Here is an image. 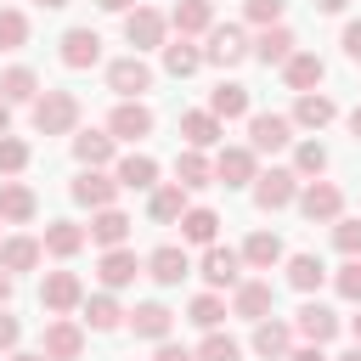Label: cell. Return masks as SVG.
Listing matches in <instances>:
<instances>
[{
	"instance_id": "680465c9",
	"label": "cell",
	"mask_w": 361,
	"mask_h": 361,
	"mask_svg": "<svg viewBox=\"0 0 361 361\" xmlns=\"http://www.w3.org/2000/svg\"><path fill=\"white\" fill-rule=\"evenodd\" d=\"M350 0H316V11H344Z\"/></svg>"
},
{
	"instance_id": "ffe728a7",
	"label": "cell",
	"mask_w": 361,
	"mask_h": 361,
	"mask_svg": "<svg viewBox=\"0 0 361 361\" xmlns=\"http://www.w3.org/2000/svg\"><path fill=\"white\" fill-rule=\"evenodd\" d=\"M271 305H276L271 282H237L231 288V316H243V322H265Z\"/></svg>"
},
{
	"instance_id": "b9f144b4",
	"label": "cell",
	"mask_w": 361,
	"mask_h": 361,
	"mask_svg": "<svg viewBox=\"0 0 361 361\" xmlns=\"http://www.w3.org/2000/svg\"><path fill=\"white\" fill-rule=\"evenodd\" d=\"M23 45H28V17L0 6V51H23Z\"/></svg>"
},
{
	"instance_id": "ba28073f",
	"label": "cell",
	"mask_w": 361,
	"mask_h": 361,
	"mask_svg": "<svg viewBox=\"0 0 361 361\" xmlns=\"http://www.w3.org/2000/svg\"><path fill=\"white\" fill-rule=\"evenodd\" d=\"M68 197H73L79 209H90V214H96V209H118V203H113V197H118V180L102 175V169H79L73 186H68Z\"/></svg>"
},
{
	"instance_id": "f907efd6",
	"label": "cell",
	"mask_w": 361,
	"mask_h": 361,
	"mask_svg": "<svg viewBox=\"0 0 361 361\" xmlns=\"http://www.w3.org/2000/svg\"><path fill=\"white\" fill-rule=\"evenodd\" d=\"M338 45H344V56H350V62H361V17H355V23H344Z\"/></svg>"
},
{
	"instance_id": "4fadbf2b",
	"label": "cell",
	"mask_w": 361,
	"mask_h": 361,
	"mask_svg": "<svg viewBox=\"0 0 361 361\" xmlns=\"http://www.w3.org/2000/svg\"><path fill=\"white\" fill-rule=\"evenodd\" d=\"M124 327H130L135 338H152V344H164V338H169V327H175V310H169L164 299H141V305L124 316Z\"/></svg>"
},
{
	"instance_id": "f1b7e54d",
	"label": "cell",
	"mask_w": 361,
	"mask_h": 361,
	"mask_svg": "<svg viewBox=\"0 0 361 361\" xmlns=\"http://www.w3.org/2000/svg\"><path fill=\"white\" fill-rule=\"evenodd\" d=\"M85 231H90V243H102V254H107V248H124V237H130V214H124V209H96Z\"/></svg>"
},
{
	"instance_id": "484cf974",
	"label": "cell",
	"mask_w": 361,
	"mask_h": 361,
	"mask_svg": "<svg viewBox=\"0 0 361 361\" xmlns=\"http://www.w3.org/2000/svg\"><path fill=\"white\" fill-rule=\"evenodd\" d=\"M113 152H118L113 130H79V135H73V158H79L85 169H102V164H113Z\"/></svg>"
},
{
	"instance_id": "ee69618b",
	"label": "cell",
	"mask_w": 361,
	"mask_h": 361,
	"mask_svg": "<svg viewBox=\"0 0 361 361\" xmlns=\"http://www.w3.org/2000/svg\"><path fill=\"white\" fill-rule=\"evenodd\" d=\"M327 169V147L322 141H299L293 147V175H322Z\"/></svg>"
},
{
	"instance_id": "94428289",
	"label": "cell",
	"mask_w": 361,
	"mask_h": 361,
	"mask_svg": "<svg viewBox=\"0 0 361 361\" xmlns=\"http://www.w3.org/2000/svg\"><path fill=\"white\" fill-rule=\"evenodd\" d=\"M350 333H355V344H361V310H355V316H350Z\"/></svg>"
},
{
	"instance_id": "5bb4252c",
	"label": "cell",
	"mask_w": 361,
	"mask_h": 361,
	"mask_svg": "<svg viewBox=\"0 0 361 361\" xmlns=\"http://www.w3.org/2000/svg\"><path fill=\"white\" fill-rule=\"evenodd\" d=\"M152 107L147 102H118L113 113H107V130H113V141H147L152 135Z\"/></svg>"
},
{
	"instance_id": "6f0895ef",
	"label": "cell",
	"mask_w": 361,
	"mask_h": 361,
	"mask_svg": "<svg viewBox=\"0 0 361 361\" xmlns=\"http://www.w3.org/2000/svg\"><path fill=\"white\" fill-rule=\"evenodd\" d=\"M6 299H11V271H0V310H6Z\"/></svg>"
},
{
	"instance_id": "e7e4bbea",
	"label": "cell",
	"mask_w": 361,
	"mask_h": 361,
	"mask_svg": "<svg viewBox=\"0 0 361 361\" xmlns=\"http://www.w3.org/2000/svg\"><path fill=\"white\" fill-rule=\"evenodd\" d=\"M0 6H6V0H0Z\"/></svg>"
},
{
	"instance_id": "6125c7cd",
	"label": "cell",
	"mask_w": 361,
	"mask_h": 361,
	"mask_svg": "<svg viewBox=\"0 0 361 361\" xmlns=\"http://www.w3.org/2000/svg\"><path fill=\"white\" fill-rule=\"evenodd\" d=\"M333 361H361V344H355V350H344V355H333Z\"/></svg>"
},
{
	"instance_id": "83f0119b",
	"label": "cell",
	"mask_w": 361,
	"mask_h": 361,
	"mask_svg": "<svg viewBox=\"0 0 361 361\" xmlns=\"http://www.w3.org/2000/svg\"><path fill=\"white\" fill-rule=\"evenodd\" d=\"M147 214H152V226H180V214H186V186H180V180H169V186H152V197H147Z\"/></svg>"
},
{
	"instance_id": "91938a15",
	"label": "cell",
	"mask_w": 361,
	"mask_h": 361,
	"mask_svg": "<svg viewBox=\"0 0 361 361\" xmlns=\"http://www.w3.org/2000/svg\"><path fill=\"white\" fill-rule=\"evenodd\" d=\"M350 135H355V141H361V107H355V113H350Z\"/></svg>"
},
{
	"instance_id": "1f68e13d",
	"label": "cell",
	"mask_w": 361,
	"mask_h": 361,
	"mask_svg": "<svg viewBox=\"0 0 361 361\" xmlns=\"http://www.w3.org/2000/svg\"><path fill=\"white\" fill-rule=\"evenodd\" d=\"M34 209H39V203H34V192H28L23 180H0V220H6V226H28Z\"/></svg>"
},
{
	"instance_id": "30bf717a",
	"label": "cell",
	"mask_w": 361,
	"mask_h": 361,
	"mask_svg": "<svg viewBox=\"0 0 361 361\" xmlns=\"http://www.w3.org/2000/svg\"><path fill=\"white\" fill-rule=\"evenodd\" d=\"M56 56H62V68L85 73V68L102 62V34H96V28H68V34L56 39Z\"/></svg>"
},
{
	"instance_id": "e575fe53",
	"label": "cell",
	"mask_w": 361,
	"mask_h": 361,
	"mask_svg": "<svg viewBox=\"0 0 361 361\" xmlns=\"http://www.w3.org/2000/svg\"><path fill=\"white\" fill-rule=\"evenodd\" d=\"M175 180H180L186 192H203V186H214V164H209L197 147H186V152L175 158Z\"/></svg>"
},
{
	"instance_id": "bcb514c9",
	"label": "cell",
	"mask_w": 361,
	"mask_h": 361,
	"mask_svg": "<svg viewBox=\"0 0 361 361\" xmlns=\"http://www.w3.org/2000/svg\"><path fill=\"white\" fill-rule=\"evenodd\" d=\"M282 11H288V0H243V17H248L254 28H276Z\"/></svg>"
},
{
	"instance_id": "52a82bcc",
	"label": "cell",
	"mask_w": 361,
	"mask_h": 361,
	"mask_svg": "<svg viewBox=\"0 0 361 361\" xmlns=\"http://www.w3.org/2000/svg\"><path fill=\"white\" fill-rule=\"evenodd\" d=\"M39 350H45V361H79L85 355V327L68 322V316H51L45 333H39Z\"/></svg>"
},
{
	"instance_id": "d590c367",
	"label": "cell",
	"mask_w": 361,
	"mask_h": 361,
	"mask_svg": "<svg viewBox=\"0 0 361 361\" xmlns=\"http://www.w3.org/2000/svg\"><path fill=\"white\" fill-rule=\"evenodd\" d=\"M214 237H220V214H214V209H186V214H180V243L214 248Z\"/></svg>"
},
{
	"instance_id": "f546056e",
	"label": "cell",
	"mask_w": 361,
	"mask_h": 361,
	"mask_svg": "<svg viewBox=\"0 0 361 361\" xmlns=\"http://www.w3.org/2000/svg\"><path fill=\"white\" fill-rule=\"evenodd\" d=\"M180 135H186V147L203 152V147H214V141L226 135V124H220L209 107H192V113H180Z\"/></svg>"
},
{
	"instance_id": "7dc6e473",
	"label": "cell",
	"mask_w": 361,
	"mask_h": 361,
	"mask_svg": "<svg viewBox=\"0 0 361 361\" xmlns=\"http://www.w3.org/2000/svg\"><path fill=\"white\" fill-rule=\"evenodd\" d=\"M333 248L344 259H361V220H333Z\"/></svg>"
},
{
	"instance_id": "9f6ffc18",
	"label": "cell",
	"mask_w": 361,
	"mask_h": 361,
	"mask_svg": "<svg viewBox=\"0 0 361 361\" xmlns=\"http://www.w3.org/2000/svg\"><path fill=\"white\" fill-rule=\"evenodd\" d=\"M0 135H11V102H0Z\"/></svg>"
},
{
	"instance_id": "d6986e66",
	"label": "cell",
	"mask_w": 361,
	"mask_h": 361,
	"mask_svg": "<svg viewBox=\"0 0 361 361\" xmlns=\"http://www.w3.org/2000/svg\"><path fill=\"white\" fill-rule=\"evenodd\" d=\"M186 271H192V259H186V248H180V243H164V248H152V254H147V276H152L158 288H175Z\"/></svg>"
},
{
	"instance_id": "4dcf8cb0",
	"label": "cell",
	"mask_w": 361,
	"mask_h": 361,
	"mask_svg": "<svg viewBox=\"0 0 361 361\" xmlns=\"http://www.w3.org/2000/svg\"><path fill=\"white\" fill-rule=\"evenodd\" d=\"M39 259H45V243L39 237H6L0 243V271H11V276L17 271H34Z\"/></svg>"
},
{
	"instance_id": "ab89813d",
	"label": "cell",
	"mask_w": 361,
	"mask_h": 361,
	"mask_svg": "<svg viewBox=\"0 0 361 361\" xmlns=\"http://www.w3.org/2000/svg\"><path fill=\"white\" fill-rule=\"evenodd\" d=\"M203 68V51L192 45V39H169L164 45V73H175V79H192Z\"/></svg>"
},
{
	"instance_id": "d6a6232c",
	"label": "cell",
	"mask_w": 361,
	"mask_h": 361,
	"mask_svg": "<svg viewBox=\"0 0 361 361\" xmlns=\"http://www.w3.org/2000/svg\"><path fill=\"white\" fill-rule=\"evenodd\" d=\"M293 51H299V39H293V28H282V23H276V28H259V39H254V56H259L265 68H271V62L282 68Z\"/></svg>"
},
{
	"instance_id": "7c38bea8",
	"label": "cell",
	"mask_w": 361,
	"mask_h": 361,
	"mask_svg": "<svg viewBox=\"0 0 361 361\" xmlns=\"http://www.w3.org/2000/svg\"><path fill=\"white\" fill-rule=\"evenodd\" d=\"M214 180H220V186H254V180H259V152H254V147H220Z\"/></svg>"
},
{
	"instance_id": "7bdbcfd3",
	"label": "cell",
	"mask_w": 361,
	"mask_h": 361,
	"mask_svg": "<svg viewBox=\"0 0 361 361\" xmlns=\"http://www.w3.org/2000/svg\"><path fill=\"white\" fill-rule=\"evenodd\" d=\"M197 361H243V344H237V338H226V333H203Z\"/></svg>"
},
{
	"instance_id": "836d02e7",
	"label": "cell",
	"mask_w": 361,
	"mask_h": 361,
	"mask_svg": "<svg viewBox=\"0 0 361 361\" xmlns=\"http://www.w3.org/2000/svg\"><path fill=\"white\" fill-rule=\"evenodd\" d=\"M124 316H130V310H118V299H113L107 288L85 299V327H90V333H113V327H124Z\"/></svg>"
},
{
	"instance_id": "cb8c5ba5",
	"label": "cell",
	"mask_w": 361,
	"mask_h": 361,
	"mask_svg": "<svg viewBox=\"0 0 361 361\" xmlns=\"http://www.w3.org/2000/svg\"><path fill=\"white\" fill-rule=\"evenodd\" d=\"M169 28H175L180 39H197V34H209V28H214V6H209V0H175Z\"/></svg>"
},
{
	"instance_id": "c3c4849f",
	"label": "cell",
	"mask_w": 361,
	"mask_h": 361,
	"mask_svg": "<svg viewBox=\"0 0 361 361\" xmlns=\"http://www.w3.org/2000/svg\"><path fill=\"white\" fill-rule=\"evenodd\" d=\"M333 288H338V299L361 305V259H344V265L333 271Z\"/></svg>"
},
{
	"instance_id": "d4e9b609",
	"label": "cell",
	"mask_w": 361,
	"mask_h": 361,
	"mask_svg": "<svg viewBox=\"0 0 361 361\" xmlns=\"http://www.w3.org/2000/svg\"><path fill=\"white\" fill-rule=\"evenodd\" d=\"M209 113H214L220 124H231V118H248V85H237V79H220V85L209 90Z\"/></svg>"
},
{
	"instance_id": "4316f807",
	"label": "cell",
	"mask_w": 361,
	"mask_h": 361,
	"mask_svg": "<svg viewBox=\"0 0 361 361\" xmlns=\"http://www.w3.org/2000/svg\"><path fill=\"white\" fill-rule=\"evenodd\" d=\"M113 180H118L124 192H152V186H158V164H152L147 152H124L118 169H113Z\"/></svg>"
},
{
	"instance_id": "7a4b0ae2",
	"label": "cell",
	"mask_w": 361,
	"mask_h": 361,
	"mask_svg": "<svg viewBox=\"0 0 361 361\" xmlns=\"http://www.w3.org/2000/svg\"><path fill=\"white\" fill-rule=\"evenodd\" d=\"M124 39L135 45V56H141V51H164V45H169V17H164L158 6H135V11L124 17Z\"/></svg>"
},
{
	"instance_id": "f6af8a7d",
	"label": "cell",
	"mask_w": 361,
	"mask_h": 361,
	"mask_svg": "<svg viewBox=\"0 0 361 361\" xmlns=\"http://www.w3.org/2000/svg\"><path fill=\"white\" fill-rule=\"evenodd\" d=\"M28 169V141H17V135H0V175L11 180V175H23Z\"/></svg>"
},
{
	"instance_id": "9c48e42d",
	"label": "cell",
	"mask_w": 361,
	"mask_h": 361,
	"mask_svg": "<svg viewBox=\"0 0 361 361\" xmlns=\"http://www.w3.org/2000/svg\"><path fill=\"white\" fill-rule=\"evenodd\" d=\"M288 203H299V175L293 169H265L254 180V209L271 214V209H288Z\"/></svg>"
},
{
	"instance_id": "6da1fadb",
	"label": "cell",
	"mask_w": 361,
	"mask_h": 361,
	"mask_svg": "<svg viewBox=\"0 0 361 361\" xmlns=\"http://www.w3.org/2000/svg\"><path fill=\"white\" fill-rule=\"evenodd\" d=\"M73 124H79V96L73 90H45L34 102V130L39 135H68Z\"/></svg>"
},
{
	"instance_id": "74e56055",
	"label": "cell",
	"mask_w": 361,
	"mask_h": 361,
	"mask_svg": "<svg viewBox=\"0 0 361 361\" xmlns=\"http://www.w3.org/2000/svg\"><path fill=\"white\" fill-rule=\"evenodd\" d=\"M282 265H288V288H299V293H316V288L327 282V265H322L316 254H288Z\"/></svg>"
},
{
	"instance_id": "db71d44e",
	"label": "cell",
	"mask_w": 361,
	"mask_h": 361,
	"mask_svg": "<svg viewBox=\"0 0 361 361\" xmlns=\"http://www.w3.org/2000/svg\"><path fill=\"white\" fill-rule=\"evenodd\" d=\"M96 6H102V11H124V17L135 11V0H96Z\"/></svg>"
},
{
	"instance_id": "be15d7a7",
	"label": "cell",
	"mask_w": 361,
	"mask_h": 361,
	"mask_svg": "<svg viewBox=\"0 0 361 361\" xmlns=\"http://www.w3.org/2000/svg\"><path fill=\"white\" fill-rule=\"evenodd\" d=\"M34 6H45V11H62V6H68V0H34Z\"/></svg>"
},
{
	"instance_id": "8fae6325",
	"label": "cell",
	"mask_w": 361,
	"mask_h": 361,
	"mask_svg": "<svg viewBox=\"0 0 361 361\" xmlns=\"http://www.w3.org/2000/svg\"><path fill=\"white\" fill-rule=\"evenodd\" d=\"M293 141V118L288 113H248V147L254 152H282Z\"/></svg>"
},
{
	"instance_id": "8992f818",
	"label": "cell",
	"mask_w": 361,
	"mask_h": 361,
	"mask_svg": "<svg viewBox=\"0 0 361 361\" xmlns=\"http://www.w3.org/2000/svg\"><path fill=\"white\" fill-rule=\"evenodd\" d=\"M39 305H45L51 316L79 310V305H85V282H79V271H45V282H39Z\"/></svg>"
},
{
	"instance_id": "816d5d0a",
	"label": "cell",
	"mask_w": 361,
	"mask_h": 361,
	"mask_svg": "<svg viewBox=\"0 0 361 361\" xmlns=\"http://www.w3.org/2000/svg\"><path fill=\"white\" fill-rule=\"evenodd\" d=\"M152 361H197V350H186V344H169V338H164Z\"/></svg>"
},
{
	"instance_id": "8d00e7d4",
	"label": "cell",
	"mask_w": 361,
	"mask_h": 361,
	"mask_svg": "<svg viewBox=\"0 0 361 361\" xmlns=\"http://www.w3.org/2000/svg\"><path fill=\"white\" fill-rule=\"evenodd\" d=\"M288 254H282V237L276 231H254L248 243H243V265H254V271H271V265H282Z\"/></svg>"
},
{
	"instance_id": "9a60e30c",
	"label": "cell",
	"mask_w": 361,
	"mask_h": 361,
	"mask_svg": "<svg viewBox=\"0 0 361 361\" xmlns=\"http://www.w3.org/2000/svg\"><path fill=\"white\" fill-rule=\"evenodd\" d=\"M338 327H344V322H338L327 305H316V299H305V305H299V316H293V333H299L305 344H333V338H338Z\"/></svg>"
},
{
	"instance_id": "60d3db41",
	"label": "cell",
	"mask_w": 361,
	"mask_h": 361,
	"mask_svg": "<svg viewBox=\"0 0 361 361\" xmlns=\"http://www.w3.org/2000/svg\"><path fill=\"white\" fill-rule=\"evenodd\" d=\"M220 316H226V299H220V293H197V299L186 305V322H192V327H203V333H214V327H220Z\"/></svg>"
},
{
	"instance_id": "11a10c76",
	"label": "cell",
	"mask_w": 361,
	"mask_h": 361,
	"mask_svg": "<svg viewBox=\"0 0 361 361\" xmlns=\"http://www.w3.org/2000/svg\"><path fill=\"white\" fill-rule=\"evenodd\" d=\"M6 361H45V350H11Z\"/></svg>"
},
{
	"instance_id": "681fc988",
	"label": "cell",
	"mask_w": 361,
	"mask_h": 361,
	"mask_svg": "<svg viewBox=\"0 0 361 361\" xmlns=\"http://www.w3.org/2000/svg\"><path fill=\"white\" fill-rule=\"evenodd\" d=\"M17 338H23V322H17L11 310H0V350L11 355V350H17Z\"/></svg>"
},
{
	"instance_id": "44dd1931",
	"label": "cell",
	"mask_w": 361,
	"mask_h": 361,
	"mask_svg": "<svg viewBox=\"0 0 361 361\" xmlns=\"http://www.w3.org/2000/svg\"><path fill=\"white\" fill-rule=\"evenodd\" d=\"M333 118H338V102H333L327 90H305V96L293 102V124H299V130H327Z\"/></svg>"
},
{
	"instance_id": "2e32d148",
	"label": "cell",
	"mask_w": 361,
	"mask_h": 361,
	"mask_svg": "<svg viewBox=\"0 0 361 361\" xmlns=\"http://www.w3.org/2000/svg\"><path fill=\"white\" fill-rule=\"evenodd\" d=\"M197 271H203L209 288H237L243 282V248H220L214 243V248H203V265Z\"/></svg>"
},
{
	"instance_id": "ac0fdd59",
	"label": "cell",
	"mask_w": 361,
	"mask_h": 361,
	"mask_svg": "<svg viewBox=\"0 0 361 361\" xmlns=\"http://www.w3.org/2000/svg\"><path fill=\"white\" fill-rule=\"evenodd\" d=\"M322 79H327V62H322L316 51H293V56L282 62V85H288V90H299V96H305V90H316Z\"/></svg>"
},
{
	"instance_id": "f35d334b",
	"label": "cell",
	"mask_w": 361,
	"mask_h": 361,
	"mask_svg": "<svg viewBox=\"0 0 361 361\" xmlns=\"http://www.w3.org/2000/svg\"><path fill=\"white\" fill-rule=\"evenodd\" d=\"M0 102H39V73L34 68H6L0 73Z\"/></svg>"
},
{
	"instance_id": "5b68a950",
	"label": "cell",
	"mask_w": 361,
	"mask_h": 361,
	"mask_svg": "<svg viewBox=\"0 0 361 361\" xmlns=\"http://www.w3.org/2000/svg\"><path fill=\"white\" fill-rule=\"evenodd\" d=\"M299 214L310 226H333V220H344V192L333 180H310V186H299Z\"/></svg>"
},
{
	"instance_id": "603a6c76",
	"label": "cell",
	"mask_w": 361,
	"mask_h": 361,
	"mask_svg": "<svg viewBox=\"0 0 361 361\" xmlns=\"http://www.w3.org/2000/svg\"><path fill=\"white\" fill-rule=\"evenodd\" d=\"M288 350H293V322H254V355H265V361H288Z\"/></svg>"
},
{
	"instance_id": "7402d4cb",
	"label": "cell",
	"mask_w": 361,
	"mask_h": 361,
	"mask_svg": "<svg viewBox=\"0 0 361 361\" xmlns=\"http://www.w3.org/2000/svg\"><path fill=\"white\" fill-rule=\"evenodd\" d=\"M39 243H45V254H51V259H73V254L90 243V231H85L79 220H51Z\"/></svg>"
},
{
	"instance_id": "e0dca14e",
	"label": "cell",
	"mask_w": 361,
	"mask_h": 361,
	"mask_svg": "<svg viewBox=\"0 0 361 361\" xmlns=\"http://www.w3.org/2000/svg\"><path fill=\"white\" fill-rule=\"evenodd\" d=\"M141 271H147V259H135V248H107V254H102V265H96V276H102V288H107V293L130 288Z\"/></svg>"
},
{
	"instance_id": "3957f363",
	"label": "cell",
	"mask_w": 361,
	"mask_h": 361,
	"mask_svg": "<svg viewBox=\"0 0 361 361\" xmlns=\"http://www.w3.org/2000/svg\"><path fill=\"white\" fill-rule=\"evenodd\" d=\"M243 56H254V39H248L237 23H214V28H209V45H203V62H214V68H237Z\"/></svg>"
},
{
	"instance_id": "277c9868",
	"label": "cell",
	"mask_w": 361,
	"mask_h": 361,
	"mask_svg": "<svg viewBox=\"0 0 361 361\" xmlns=\"http://www.w3.org/2000/svg\"><path fill=\"white\" fill-rule=\"evenodd\" d=\"M107 90L118 96V102H141L147 90H152V68L130 51V56H118V62H107Z\"/></svg>"
},
{
	"instance_id": "f5cc1de1",
	"label": "cell",
	"mask_w": 361,
	"mask_h": 361,
	"mask_svg": "<svg viewBox=\"0 0 361 361\" xmlns=\"http://www.w3.org/2000/svg\"><path fill=\"white\" fill-rule=\"evenodd\" d=\"M288 361H333L322 344H299V350H288Z\"/></svg>"
}]
</instances>
